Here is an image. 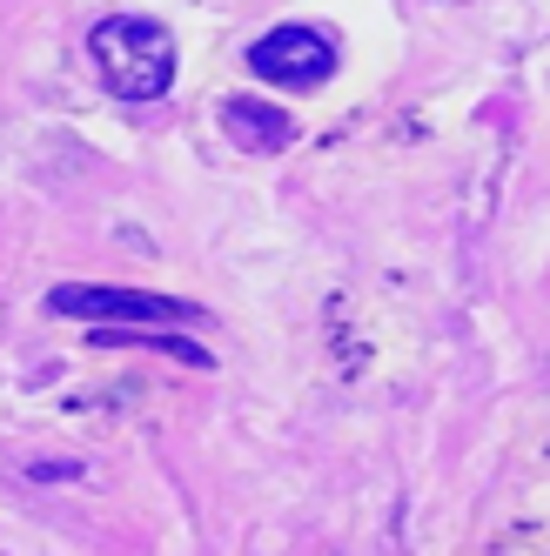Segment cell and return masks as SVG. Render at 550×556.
Returning a JSON list of instances; mask_svg holds the SVG:
<instances>
[{"label": "cell", "mask_w": 550, "mask_h": 556, "mask_svg": "<svg viewBox=\"0 0 550 556\" xmlns=\"http://www.w3.org/2000/svg\"><path fill=\"white\" fill-rule=\"evenodd\" d=\"M88 54L101 67L108 94H122V101H154V94H168V81H175V34L162 21H148V14L95 21Z\"/></svg>", "instance_id": "obj_1"}, {"label": "cell", "mask_w": 550, "mask_h": 556, "mask_svg": "<svg viewBox=\"0 0 550 556\" xmlns=\"http://www.w3.org/2000/svg\"><path fill=\"white\" fill-rule=\"evenodd\" d=\"M48 308L54 315H74V323H101V329H114V323H202V308L195 302H182V295H154V289H101V282H67V289H54L48 295Z\"/></svg>", "instance_id": "obj_2"}, {"label": "cell", "mask_w": 550, "mask_h": 556, "mask_svg": "<svg viewBox=\"0 0 550 556\" xmlns=\"http://www.w3.org/2000/svg\"><path fill=\"white\" fill-rule=\"evenodd\" d=\"M249 74H262V81L275 88H316L336 74V41L323 27H268L262 41L249 48Z\"/></svg>", "instance_id": "obj_3"}, {"label": "cell", "mask_w": 550, "mask_h": 556, "mask_svg": "<svg viewBox=\"0 0 550 556\" xmlns=\"http://www.w3.org/2000/svg\"><path fill=\"white\" fill-rule=\"evenodd\" d=\"M222 128L235 135V148H289V114L283 108H268V101H255V94H228L222 101Z\"/></svg>", "instance_id": "obj_4"}]
</instances>
